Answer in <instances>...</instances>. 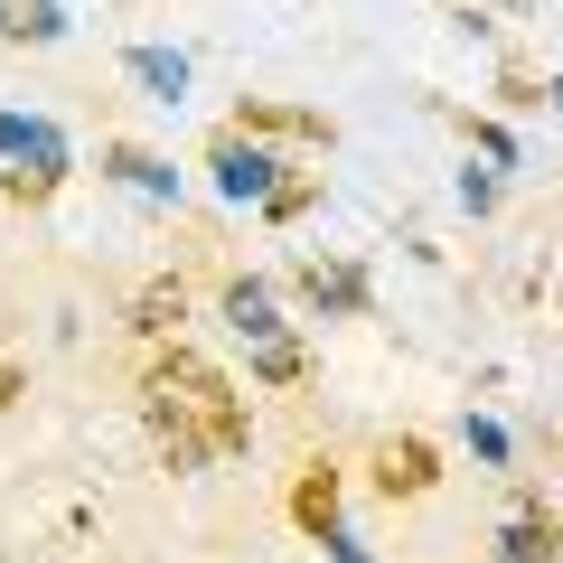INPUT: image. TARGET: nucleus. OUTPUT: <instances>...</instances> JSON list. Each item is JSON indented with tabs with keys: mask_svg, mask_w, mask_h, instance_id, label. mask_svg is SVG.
<instances>
[{
	"mask_svg": "<svg viewBox=\"0 0 563 563\" xmlns=\"http://www.w3.org/2000/svg\"><path fill=\"white\" fill-rule=\"evenodd\" d=\"M141 422H151V442H161L169 470H217V461H235V451L254 442L244 395L207 357H188V347L151 357V376H141Z\"/></svg>",
	"mask_w": 563,
	"mask_h": 563,
	"instance_id": "obj_1",
	"label": "nucleus"
},
{
	"mask_svg": "<svg viewBox=\"0 0 563 563\" xmlns=\"http://www.w3.org/2000/svg\"><path fill=\"white\" fill-rule=\"evenodd\" d=\"M0 161H10V198H47V188H66L76 151L47 113H0Z\"/></svg>",
	"mask_w": 563,
	"mask_h": 563,
	"instance_id": "obj_2",
	"label": "nucleus"
},
{
	"mask_svg": "<svg viewBox=\"0 0 563 563\" xmlns=\"http://www.w3.org/2000/svg\"><path fill=\"white\" fill-rule=\"evenodd\" d=\"M225 329L254 347V376L263 385L301 376V347H291V329H282V310H273V282H235V291H225Z\"/></svg>",
	"mask_w": 563,
	"mask_h": 563,
	"instance_id": "obj_3",
	"label": "nucleus"
},
{
	"mask_svg": "<svg viewBox=\"0 0 563 563\" xmlns=\"http://www.w3.org/2000/svg\"><path fill=\"white\" fill-rule=\"evenodd\" d=\"M207 179H217V198H235V207H273L282 161L263 151V141H235V132H225L217 151H207Z\"/></svg>",
	"mask_w": 563,
	"mask_h": 563,
	"instance_id": "obj_4",
	"label": "nucleus"
},
{
	"mask_svg": "<svg viewBox=\"0 0 563 563\" xmlns=\"http://www.w3.org/2000/svg\"><path fill=\"white\" fill-rule=\"evenodd\" d=\"M301 301L320 310V320H357L366 310V273L357 263H301Z\"/></svg>",
	"mask_w": 563,
	"mask_h": 563,
	"instance_id": "obj_5",
	"label": "nucleus"
},
{
	"mask_svg": "<svg viewBox=\"0 0 563 563\" xmlns=\"http://www.w3.org/2000/svg\"><path fill=\"white\" fill-rule=\"evenodd\" d=\"M498 563H563V526L544 517V507H517L498 536Z\"/></svg>",
	"mask_w": 563,
	"mask_h": 563,
	"instance_id": "obj_6",
	"label": "nucleus"
},
{
	"mask_svg": "<svg viewBox=\"0 0 563 563\" xmlns=\"http://www.w3.org/2000/svg\"><path fill=\"white\" fill-rule=\"evenodd\" d=\"M376 488H385V498H422V488H432V442H385Z\"/></svg>",
	"mask_w": 563,
	"mask_h": 563,
	"instance_id": "obj_7",
	"label": "nucleus"
},
{
	"mask_svg": "<svg viewBox=\"0 0 563 563\" xmlns=\"http://www.w3.org/2000/svg\"><path fill=\"white\" fill-rule=\"evenodd\" d=\"M0 38L57 47V38H66V10H57V0H0Z\"/></svg>",
	"mask_w": 563,
	"mask_h": 563,
	"instance_id": "obj_8",
	"label": "nucleus"
},
{
	"mask_svg": "<svg viewBox=\"0 0 563 563\" xmlns=\"http://www.w3.org/2000/svg\"><path fill=\"white\" fill-rule=\"evenodd\" d=\"M291 517H301L310 536H329V526H339V470H329V461L301 470V488H291Z\"/></svg>",
	"mask_w": 563,
	"mask_h": 563,
	"instance_id": "obj_9",
	"label": "nucleus"
},
{
	"mask_svg": "<svg viewBox=\"0 0 563 563\" xmlns=\"http://www.w3.org/2000/svg\"><path fill=\"white\" fill-rule=\"evenodd\" d=\"M122 66H132V85H151L161 103H179V95H188V57H179V47H132Z\"/></svg>",
	"mask_w": 563,
	"mask_h": 563,
	"instance_id": "obj_10",
	"label": "nucleus"
},
{
	"mask_svg": "<svg viewBox=\"0 0 563 563\" xmlns=\"http://www.w3.org/2000/svg\"><path fill=\"white\" fill-rule=\"evenodd\" d=\"M103 169H113L122 188H141V198H179V169L151 161V151H103Z\"/></svg>",
	"mask_w": 563,
	"mask_h": 563,
	"instance_id": "obj_11",
	"label": "nucleus"
},
{
	"mask_svg": "<svg viewBox=\"0 0 563 563\" xmlns=\"http://www.w3.org/2000/svg\"><path fill=\"white\" fill-rule=\"evenodd\" d=\"M179 320V282H169V291H141V320L132 329H169Z\"/></svg>",
	"mask_w": 563,
	"mask_h": 563,
	"instance_id": "obj_12",
	"label": "nucleus"
},
{
	"mask_svg": "<svg viewBox=\"0 0 563 563\" xmlns=\"http://www.w3.org/2000/svg\"><path fill=\"white\" fill-rule=\"evenodd\" d=\"M461 207H470V217H488V207H498V179H488V169H461Z\"/></svg>",
	"mask_w": 563,
	"mask_h": 563,
	"instance_id": "obj_13",
	"label": "nucleus"
},
{
	"mask_svg": "<svg viewBox=\"0 0 563 563\" xmlns=\"http://www.w3.org/2000/svg\"><path fill=\"white\" fill-rule=\"evenodd\" d=\"M470 451H479V461H507V432L488 413H470Z\"/></svg>",
	"mask_w": 563,
	"mask_h": 563,
	"instance_id": "obj_14",
	"label": "nucleus"
},
{
	"mask_svg": "<svg viewBox=\"0 0 563 563\" xmlns=\"http://www.w3.org/2000/svg\"><path fill=\"white\" fill-rule=\"evenodd\" d=\"M320 544H329V563H376V554H366V544H357V536H347V526H329V536H320Z\"/></svg>",
	"mask_w": 563,
	"mask_h": 563,
	"instance_id": "obj_15",
	"label": "nucleus"
},
{
	"mask_svg": "<svg viewBox=\"0 0 563 563\" xmlns=\"http://www.w3.org/2000/svg\"><path fill=\"white\" fill-rule=\"evenodd\" d=\"M554 103H563V85H554Z\"/></svg>",
	"mask_w": 563,
	"mask_h": 563,
	"instance_id": "obj_16",
	"label": "nucleus"
}]
</instances>
